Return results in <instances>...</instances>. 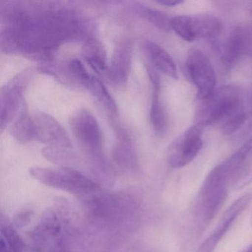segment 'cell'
Here are the masks:
<instances>
[{"label":"cell","instance_id":"cell-21","mask_svg":"<svg viewBox=\"0 0 252 252\" xmlns=\"http://www.w3.org/2000/svg\"><path fill=\"white\" fill-rule=\"evenodd\" d=\"M68 68L72 76L76 78L83 86L92 76L79 60H72L69 63Z\"/></svg>","mask_w":252,"mask_h":252},{"label":"cell","instance_id":"cell-5","mask_svg":"<svg viewBox=\"0 0 252 252\" xmlns=\"http://www.w3.org/2000/svg\"><path fill=\"white\" fill-rule=\"evenodd\" d=\"M171 29L187 42L214 38L222 30L220 20L211 14L179 15L172 17Z\"/></svg>","mask_w":252,"mask_h":252},{"label":"cell","instance_id":"cell-16","mask_svg":"<svg viewBox=\"0 0 252 252\" xmlns=\"http://www.w3.org/2000/svg\"><path fill=\"white\" fill-rule=\"evenodd\" d=\"M83 57L97 73H104L108 71L107 54L99 41L95 39H88L83 48Z\"/></svg>","mask_w":252,"mask_h":252},{"label":"cell","instance_id":"cell-10","mask_svg":"<svg viewBox=\"0 0 252 252\" xmlns=\"http://www.w3.org/2000/svg\"><path fill=\"white\" fill-rule=\"evenodd\" d=\"M252 201V193H247L236 200L225 210L212 234L199 246L197 252H212L231 228L234 221L247 209Z\"/></svg>","mask_w":252,"mask_h":252},{"label":"cell","instance_id":"cell-11","mask_svg":"<svg viewBox=\"0 0 252 252\" xmlns=\"http://www.w3.org/2000/svg\"><path fill=\"white\" fill-rule=\"evenodd\" d=\"M252 50V31L244 26L234 28L224 45L222 62L230 69Z\"/></svg>","mask_w":252,"mask_h":252},{"label":"cell","instance_id":"cell-19","mask_svg":"<svg viewBox=\"0 0 252 252\" xmlns=\"http://www.w3.org/2000/svg\"><path fill=\"white\" fill-rule=\"evenodd\" d=\"M0 252H26V243L8 224H2Z\"/></svg>","mask_w":252,"mask_h":252},{"label":"cell","instance_id":"cell-24","mask_svg":"<svg viewBox=\"0 0 252 252\" xmlns=\"http://www.w3.org/2000/svg\"><path fill=\"white\" fill-rule=\"evenodd\" d=\"M245 252H252V246H251L248 250H246Z\"/></svg>","mask_w":252,"mask_h":252},{"label":"cell","instance_id":"cell-22","mask_svg":"<svg viewBox=\"0 0 252 252\" xmlns=\"http://www.w3.org/2000/svg\"><path fill=\"white\" fill-rule=\"evenodd\" d=\"M246 121V113H241L230 119L222 125V130L225 135H231L237 132L244 125Z\"/></svg>","mask_w":252,"mask_h":252},{"label":"cell","instance_id":"cell-14","mask_svg":"<svg viewBox=\"0 0 252 252\" xmlns=\"http://www.w3.org/2000/svg\"><path fill=\"white\" fill-rule=\"evenodd\" d=\"M153 85V96L150 107V121L153 129L158 135H163L167 130L168 117L166 109L160 97V82L158 76L153 70H149Z\"/></svg>","mask_w":252,"mask_h":252},{"label":"cell","instance_id":"cell-8","mask_svg":"<svg viewBox=\"0 0 252 252\" xmlns=\"http://www.w3.org/2000/svg\"><path fill=\"white\" fill-rule=\"evenodd\" d=\"M70 127L83 148L94 158H100L102 151V133L94 115L85 109L78 110L72 116Z\"/></svg>","mask_w":252,"mask_h":252},{"label":"cell","instance_id":"cell-3","mask_svg":"<svg viewBox=\"0 0 252 252\" xmlns=\"http://www.w3.org/2000/svg\"><path fill=\"white\" fill-rule=\"evenodd\" d=\"M85 205L94 222L110 228L127 221L138 209L135 199L126 193L102 191Z\"/></svg>","mask_w":252,"mask_h":252},{"label":"cell","instance_id":"cell-7","mask_svg":"<svg viewBox=\"0 0 252 252\" xmlns=\"http://www.w3.org/2000/svg\"><path fill=\"white\" fill-rule=\"evenodd\" d=\"M186 67L199 98H209L216 90V74L207 56L197 48H191L187 54Z\"/></svg>","mask_w":252,"mask_h":252},{"label":"cell","instance_id":"cell-2","mask_svg":"<svg viewBox=\"0 0 252 252\" xmlns=\"http://www.w3.org/2000/svg\"><path fill=\"white\" fill-rule=\"evenodd\" d=\"M30 173L44 185L69 193L84 204L103 191L99 184L72 168L36 166L31 169Z\"/></svg>","mask_w":252,"mask_h":252},{"label":"cell","instance_id":"cell-23","mask_svg":"<svg viewBox=\"0 0 252 252\" xmlns=\"http://www.w3.org/2000/svg\"><path fill=\"white\" fill-rule=\"evenodd\" d=\"M157 2L160 5L169 7L176 6V5H181L183 3L182 1H178V0H160V1H158Z\"/></svg>","mask_w":252,"mask_h":252},{"label":"cell","instance_id":"cell-1","mask_svg":"<svg viewBox=\"0 0 252 252\" xmlns=\"http://www.w3.org/2000/svg\"><path fill=\"white\" fill-rule=\"evenodd\" d=\"M2 51L45 58L64 42L82 39L88 23L71 10L58 7L13 6L4 13Z\"/></svg>","mask_w":252,"mask_h":252},{"label":"cell","instance_id":"cell-18","mask_svg":"<svg viewBox=\"0 0 252 252\" xmlns=\"http://www.w3.org/2000/svg\"><path fill=\"white\" fill-rule=\"evenodd\" d=\"M84 87L90 91L97 101H98L109 113L113 116L117 114V107L114 100L112 98L107 88L98 78L94 76H91V79L87 82Z\"/></svg>","mask_w":252,"mask_h":252},{"label":"cell","instance_id":"cell-6","mask_svg":"<svg viewBox=\"0 0 252 252\" xmlns=\"http://www.w3.org/2000/svg\"><path fill=\"white\" fill-rule=\"evenodd\" d=\"M204 128V125L198 122L183 132L171 144L167 151L168 163L171 167H184L197 157L203 147Z\"/></svg>","mask_w":252,"mask_h":252},{"label":"cell","instance_id":"cell-17","mask_svg":"<svg viewBox=\"0 0 252 252\" xmlns=\"http://www.w3.org/2000/svg\"><path fill=\"white\" fill-rule=\"evenodd\" d=\"M17 118L11 126V133L20 142L33 141V123L32 117L29 116L28 109L24 104L17 113Z\"/></svg>","mask_w":252,"mask_h":252},{"label":"cell","instance_id":"cell-13","mask_svg":"<svg viewBox=\"0 0 252 252\" xmlns=\"http://www.w3.org/2000/svg\"><path fill=\"white\" fill-rule=\"evenodd\" d=\"M132 57V46L129 42L119 44L113 53L107 74L118 86H124L127 82Z\"/></svg>","mask_w":252,"mask_h":252},{"label":"cell","instance_id":"cell-15","mask_svg":"<svg viewBox=\"0 0 252 252\" xmlns=\"http://www.w3.org/2000/svg\"><path fill=\"white\" fill-rule=\"evenodd\" d=\"M144 49L156 69L172 79H178L176 64L163 47L152 41H147L144 44Z\"/></svg>","mask_w":252,"mask_h":252},{"label":"cell","instance_id":"cell-12","mask_svg":"<svg viewBox=\"0 0 252 252\" xmlns=\"http://www.w3.org/2000/svg\"><path fill=\"white\" fill-rule=\"evenodd\" d=\"M26 77L20 76L14 78L2 88L1 91V129L4 130L14 119L22 107L23 90L26 85Z\"/></svg>","mask_w":252,"mask_h":252},{"label":"cell","instance_id":"cell-4","mask_svg":"<svg viewBox=\"0 0 252 252\" xmlns=\"http://www.w3.org/2000/svg\"><path fill=\"white\" fill-rule=\"evenodd\" d=\"M202 109L201 123L205 126L221 123L245 113L243 93L234 86H222L215 90Z\"/></svg>","mask_w":252,"mask_h":252},{"label":"cell","instance_id":"cell-9","mask_svg":"<svg viewBox=\"0 0 252 252\" xmlns=\"http://www.w3.org/2000/svg\"><path fill=\"white\" fill-rule=\"evenodd\" d=\"M33 140L52 147L67 148L70 147V138L64 128L54 118L46 113H36L32 116Z\"/></svg>","mask_w":252,"mask_h":252},{"label":"cell","instance_id":"cell-20","mask_svg":"<svg viewBox=\"0 0 252 252\" xmlns=\"http://www.w3.org/2000/svg\"><path fill=\"white\" fill-rule=\"evenodd\" d=\"M139 12L150 23L163 31L171 30L172 17L163 11H158L147 7H139Z\"/></svg>","mask_w":252,"mask_h":252}]
</instances>
